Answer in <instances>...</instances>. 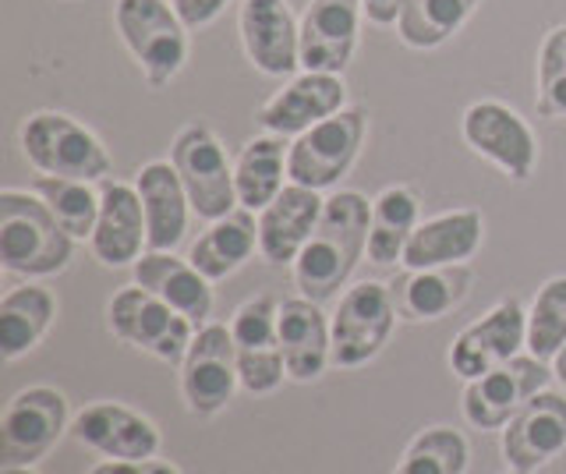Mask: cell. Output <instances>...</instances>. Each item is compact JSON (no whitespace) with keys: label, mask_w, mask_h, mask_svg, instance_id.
<instances>
[{"label":"cell","mask_w":566,"mask_h":474,"mask_svg":"<svg viewBox=\"0 0 566 474\" xmlns=\"http://www.w3.org/2000/svg\"><path fill=\"white\" fill-rule=\"evenodd\" d=\"M368 227L371 202L361 191H336V196H329L318 227L291 266L297 294L318 305L340 297L347 280L358 270L361 255H368Z\"/></svg>","instance_id":"obj_1"},{"label":"cell","mask_w":566,"mask_h":474,"mask_svg":"<svg viewBox=\"0 0 566 474\" xmlns=\"http://www.w3.org/2000/svg\"><path fill=\"white\" fill-rule=\"evenodd\" d=\"M71 238L35 191H0V266L22 280H46L71 266Z\"/></svg>","instance_id":"obj_2"},{"label":"cell","mask_w":566,"mask_h":474,"mask_svg":"<svg viewBox=\"0 0 566 474\" xmlns=\"http://www.w3.org/2000/svg\"><path fill=\"white\" fill-rule=\"evenodd\" d=\"M18 146H22L25 160L46 173V178H71V181H106L111 173V152L96 138L78 125L71 114L61 110H35L18 128Z\"/></svg>","instance_id":"obj_3"},{"label":"cell","mask_w":566,"mask_h":474,"mask_svg":"<svg viewBox=\"0 0 566 474\" xmlns=\"http://www.w3.org/2000/svg\"><path fill=\"white\" fill-rule=\"evenodd\" d=\"M114 25L138 72L153 89H164L188 61V25L170 0H117Z\"/></svg>","instance_id":"obj_4"},{"label":"cell","mask_w":566,"mask_h":474,"mask_svg":"<svg viewBox=\"0 0 566 474\" xmlns=\"http://www.w3.org/2000/svg\"><path fill=\"white\" fill-rule=\"evenodd\" d=\"M106 329L120 344H128L142 355H153L156 361L181 365L199 326L188 323L181 312L170 308L164 297H156L146 287H120L106 302Z\"/></svg>","instance_id":"obj_5"},{"label":"cell","mask_w":566,"mask_h":474,"mask_svg":"<svg viewBox=\"0 0 566 474\" xmlns=\"http://www.w3.org/2000/svg\"><path fill=\"white\" fill-rule=\"evenodd\" d=\"M368 131V110L365 107H344L326 120H318L315 128L301 131L291 152H287V173L291 185L312 188V191H329L340 185L358 152L365 146Z\"/></svg>","instance_id":"obj_6"},{"label":"cell","mask_w":566,"mask_h":474,"mask_svg":"<svg viewBox=\"0 0 566 474\" xmlns=\"http://www.w3.org/2000/svg\"><path fill=\"white\" fill-rule=\"evenodd\" d=\"M170 164L181 173V185L191 199L195 217L220 220L238 209V188H234V164L227 160V149L220 135L202 120H191L170 143Z\"/></svg>","instance_id":"obj_7"},{"label":"cell","mask_w":566,"mask_h":474,"mask_svg":"<svg viewBox=\"0 0 566 474\" xmlns=\"http://www.w3.org/2000/svg\"><path fill=\"white\" fill-rule=\"evenodd\" d=\"M397 302L394 287L379 280H361L340 294L336 312L329 315L333 326V365L336 368H361L382 355L397 329Z\"/></svg>","instance_id":"obj_8"},{"label":"cell","mask_w":566,"mask_h":474,"mask_svg":"<svg viewBox=\"0 0 566 474\" xmlns=\"http://www.w3.org/2000/svg\"><path fill=\"white\" fill-rule=\"evenodd\" d=\"M71 408L57 386H25L0 414V450L4 464L35 467L71 432Z\"/></svg>","instance_id":"obj_9"},{"label":"cell","mask_w":566,"mask_h":474,"mask_svg":"<svg viewBox=\"0 0 566 474\" xmlns=\"http://www.w3.org/2000/svg\"><path fill=\"white\" fill-rule=\"evenodd\" d=\"M241 390L238 344L223 323H206L195 333L181 361V400L195 418H217Z\"/></svg>","instance_id":"obj_10"},{"label":"cell","mask_w":566,"mask_h":474,"mask_svg":"<svg viewBox=\"0 0 566 474\" xmlns=\"http://www.w3.org/2000/svg\"><path fill=\"white\" fill-rule=\"evenodd\" d=\"M556 379L553 365L535 355H517L506 365L492 368L482 379H471L460 397V411L464 421L478 432H503L510 418L517 414L524 403L548 390V382Z\"/></svg>","instance_id":"obj_11"},{"label":"cell","mask_w":566,"mask_h":474,"mask_svg":"<svg viewBox=\"0 0 566 474\" xmlns=\"http://www.w3.org/2000/svg\"><path fill=\"white\" fill-rule=\"evenodd\" d=\"M460 135L474 156L500 167L510 181H531L538 164V138L527 120L500 99H478L460 117Z\"/></svg>","instance_id":"obj_12"},{"label":"cell","mask_w":566,"mask_h":474,"mask_svg":"<svg viewBox=\"0 0 566 474\" xmlns=\"http://www.w3.org/2000/svg\"><path fill=\"white\" fill-rule=\"evenodd\" d=\"M527 347V308L517 297H503L482 319L457 333L450 347V372L457 379H482L492 368L506 365Z\"/></svg>","instance_id":"obj_13"},{"label":"cell","mask_w":566,"mask_h":474,"mask_svg":"<svg viewBox=\"0 0 566 474\" xmlns=\"http://www.w3.org/2000/svg\"><path fill=\"white\" fill-rule=\"evenodd\" d=\"M71 439L106 461H153L164 446L156 421L120 400H96L71 418Z\"/></svg>","instance_id":"obj_14"},{"label":"cell","mask_w":566,"mask_h":474,"mask_svg":"<svg viewBox=\"0 0 566 474\" xmlns=\"http://www.w3.org/2000/svg\"><path fill=\"white\" fill-rule=\"evenodd\" d=\"M238 32L255 72L283 78L301 67V19L287 0H241Z\"/></svg>","instance_id":"obj_15"},{"label":"cell","mask_w":566,"mask_h":474,"mask_svg":"<svg viewBox=\"0 0 566 474\" xmlns=\"http://www.w3.org/2000/svg\"><path fill=\"white\" fill-rule=\"evenodd\" d=\"M503 461L510 471L535 474L566 450V397L542 390L503 429Z\"/></svg>","instance_id":"obj_16"},{"label":"cell","mask_w":566,"mask_h":474,"mask_svg":"<svg viewBox=\"0 0 566 474\" xmlns=\"http://www.w3.org/2000/svg\"><path fill=\"white\" fill-rule=\"evenodd\" d=\"M361 0H312L301 14V67L344 75L358 50Z\"/></svg>","instance_id":"obj_17"},{"label":"cell","mask_w":566,"mask_h":474,"mask_svg":"<svg viewBox=\"0 0 566 474\" xmlns=\"http://www.w3.org/2000/svg\"><path fill=\"white\" fill-rule=\"evenodd\" d=\"M347 103L344 75H323V72H301L291 78L280 93L259 107V125L273 135L297 138L301 131L315 128L318 120L340 114Z\"/></svg>","instance_id":"obj_18"},{"label":"cell","mask_w":566,"mask_h":474,"mask_svg":"<svg viewBox=\"0 0 566 474\" xmlns=\"http://www.w3.org/2000/svg\"><path fill=\"white\" fill-rule=\"evenodd\" d=\"M99 220L88 238L96 262L111 270L135 266L149 252V231H146V209L135 185L124 181H103L99 188Z\"/></svg>","instance_id":"obj_19"},{"label":"cell","mask_w":566,"mask_h":474,"mask_svg":"<svg viewBox=\"0 0 566 474\" xmlns=\"http://www.w3.org/2000/svg\"><path fill=\"white\" fill-rule=\"evenodd\" d=\"M276 340L287 365V379L308 386L333 365V326L329 315L318 302L308 297H283L280 319H276Z\"/></svg>","instance_id":"obj_20"},{"label":"cell","mask_w":566,"mask_h":474,"mask_svg":"<svg viewBox=\"0 0 566 474\" xmlns=\"http://www.w3.org/2000/svg\"><path fill=\"white\" fill-rule=\"evenodd\" d=\"M326 199L323 191L287 185L280 196L259 213V255L270 266H294V259L308 244L318 227Z\"/></svg>","instance_id":"obj_21"},{"label":"cell","mask_w":566,"mask_h":474,"mask_svg":"<svg viewBox=\"0 0 566 474\" xmlns=\"http://www.w3.org/2000/svg\"><path fill=\"white\" fill-rule=\"evenodd\" d=\"M485 241V220L478 209H450L418 223L403 249V270H436V266H460L474 259Z\"/></svg>","instance_id":"obj_22"},{"label":"cell","mask_w":566,"mask_h":474,"mask_svg":"<svg viewBox=\"0 0 566 474\" xmlns=\"http://www.w3.org/2000/svg\"><path fill=\"white\" fill-rule=\"evenodd\" d=\"M135 188L146 209L149 252H174L188 234V217L195 213L181 185V173L170 160H153L135 173Z\"/></svg>","instance_id":"obj_23"},{"label":"cell","mask_w":566,"mask_h":474,"mask_svg":"<svg viewBox=\"0 0 566 474\" xmlns=\"http://www.w3.org/2000/svg\"><path fill=\"white\" fill-rule=\"evenodd\" d=\"M474 273L468 262L436 270H407L394 284V302L400 323H439L468 302Z\"/></svg>","instance_id":"obj_24"},{"label":"cell","mask_w":566,"mask_h":474,"mask_svg":"<svg viewBox=\"0 0 566 474\" xmlns=\"http://www.w3.org/2000/svg\"><path fill=\"white\" fill-rule=\"evenodd\" d=\"M135 284L164 297L170 308H177L188 323L206 326L212 315V280L202 276L188 259H177L174 252H146L135 266Z\"/></svg>","instance_id":"obj_25"},{"label":"cell","mask_w":566,"mask_h":474,"mask_svg":"<svg viewBox=\"0 0 566 474\" xmlns=\"http://www.w3.org/2000/svg\"><path fill=\"white\" fill-rule=\"evenodd\" d=\"M287 138L262 131L248 138L234 160V188H238V206L248 213H262L283 188L291 185L287 173Z\"/></svg>","instance_id":"obj_26"},{"label":"cell","mask_w":566,"mask_h":474,"mask_svg":"<svg viewBox=\"0 0 566 474\" xmlns=\"http://www.w3.org/2000/svg\"><path fill=\"white\" fill-rule=\"evenodd\" d=\"M255 252H259V220L255 213L238 206L234 213L212 220L209 231L199 234V241L191 244L185 259L217 284V280L234 276Z\"/></svg>","instance_id":"obj_27"},{"label":"cell","mask_w":566,"mask_h":474,"mask_svg":"<svg viewBox=\"0 0 566 474\" xmlns=\"http://www.w3.org/2000/svg\"><path fill=\"white\" fill-rule=\"evenodd\" d=\"M53 319H57V297L50 287L25 280L0 297V358L18 361L43 344Z\"/></svg>","instance_id":"obj_28"},{"label":"cell","mask_w":566,"mask_h":474,"mask_svg":"<svg viewBox=\"0 0 566 474\" xmlns=\"http://www.w3.org/2000/svg\"><path fill=\"white\" fill-rule=\"evenodd\" d=\"M421 223V196L411 185H389L371 199V227H368V262L376 266H397L403 249Z\"/></svg>","instance_id":"obj_29"},{"label":"cell","mask_w":566,"mask_h":474,"mask_svg":"<svg viewBox=\"0 0 566 474\" xmlns=\"http://www.w3.org/2000/svg\"><path fill=\"white\" fill-rule=\"evenodd\" d=\"M478 0H407L397 36L411 50H436L468 25Z\"/></svg>","instance_id":"obj_30"},{"label":"cell","mask_w":566,"mask_h":474,"mask_svg":"<svg viewBox=\"0 0 566 474\" xmlns=\"http://www.w3.org/2000/svg\"><path fill=\"white\" fill-rule=\"evenodd\" d=\"M471 443L460 429L432 425L407 443L394 474H468Z\"/></svg>","instance_id":"obj_31"},{"label":"cell","mask_w":566,"mask_h":474,"mask_svg":"<svg viewBox=\"0 0 566 474\" xmlns=\"http://www.w3.org/2000/svg\"><path fill=\"white\" fill-rule=\"evenodd\" d=\"M35 196L50 206V213L57 217V223L75 241L93 238L96 220H99V199H103L93 188V181L46 178V173H40V181H35Z\"/></svg>","instance_id":"obj_32"},{"label":"cell","mask_w":566,"mask_h":474,"mask_svg":"<svg viewBox=\"0 0 566 474\" xmlns=\"http://www.w3.org/2000/svg\"><path fill=\"white\" fill-rule=\"evenodd\" d=\"M566 347V276H553L538 287L527 308V355L553 365Z\"/></svg>","instance_id":"obj_33"},{"label":"cell","mask_w":566,"mask_h":474,"mask_svg":"<svg viewBox=\"0 0 566 474\" xmlns=\"http://www.w3.org/2000/svg\"><path fill=\"white\" fill-rule=\"evenodd\" d=\"M538 117H566V25H556L538 46Z\"/></svg>","instance_id":"obj_34"},{"label":"cell","mask_w":566,"mask_h":474,"mask_svg":"<svg viewBox=\"0 0 566 474\" xmlns=\"http://www.w3.org/2000/svg\"><path fill=\"white\" fill-rule=\"evenodd\" d=\"M276 319H280V302L273 294L248 297V302L230 315V333H234L238 347H273L276 340Z\"/></svg>","instance_id":"obj_35"},{"label":"cell","mask_w":566,"mask_h":474,"mask_svg":"<svg viewBox=\"0 0 566 474\" xmlns=\"http://www.w3.org/2000/svg\"><path fill=\"white\" fill-rule=\"evenodd\" d=\"M238 376L241 390L252 397L276 393L283 379H287V365H283L280 344L273 347H238Z\"/></svg>","instance_id":"obj_36"},{"label":"cell","mask_w":566,"mask_h":474,"mask_svg":"<svg viewBox=\"0 0 566 474\" xmlns=\"http://www.w3.org/2000/svg\"><path fill=\"white\" fill-rule=\"evenodd\" d=\"M85 474H185L174 461H164V456H153V461H103L93 464Z\"/></svg>","instance_id":"obj_37"},{"label":"cell","mask_w":566,"mask_h":474,"mask_svg":"<svg viewBox=\"0 0 566 474\" xmlns=\"http://www.w3.org/2000/svg\"><path fill=\"white\" fill-rule=\"evenodd\" d=\"M170 4L188 29H206L209 22L220 19L230 0H170Z\"/></svg>","instance_id":"obj_38"},{"label":"cell","mask_w":566,"mask_h":474,"mask_svg":"<svg viewBox=\"0 0 566 474\" xmlns=\"http://www.w3.org/2000/svg\"><path fill=\"white\" fill-rule=\"evenodd\" d=\"M403 8H407V0H361L365 19L376 25H397Z\"/></svg>","instance_id":"obj_39"},{"label":"cell","mask_w":566,"mask_h":474,"mask_svg":"<svg viewBox=\"0 0 566 474\" xmlns=\"http://www.w3.org/2000/svg\"><path fill=\"white\" fill-rule=\"evenodd\" d=\"M553 372H556V379H559V382L566 386V347H563L559 355L553 358Z\"/></svg>","instance_id":"obj_40"},{"label":"cell","mask_w":566,"mask_h":474,"mask_svg":"<svg viewBox=\"0 0 566 474\" xmlns=\"http://www.w3.org/2000/svg\"><path fill=\"white\" fill-rule=\"evenodd\" d=\"M0 474H40L35 467H14V464H4L0 467Z\"/></svg>","instance_id":"obj_41"},{"label":"cell","mask_w":566,"mask_h":474,"mask_svg":"<svg viewBox=\"0 0 566 474\" xmlns=\"http://www.w3.org/2000/svg\"><path fill=\"white\" fill-rule=\"evenodd\" d=\"M510 474H521V471H510Z\"/></svg>","instance_id":"obj_42"}]
</instances>
